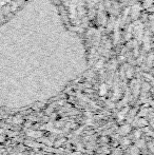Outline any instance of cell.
<instances>
[{"instance_id": "obj_2", "label": "cell", "mask_w": 154, "mask_h": 155, "mask_svg": "<svg viewBox=\"0 0 154 155\" xmlns=\"http://www.w3.org/2000/svg\"><path fill=\"white\" fill-rule=\"evenodd\" d=\"M131 153L133 155H137L138 154V148H136V147L131 148Z\"/></svg>"}, {"instance_id": "obj_4", "label": "cell", "mask_w": 154, "mask_h": 155, "mask_svg": "<svg viewBox=\"0 0 154 155\" xmlns=\"http://www.w3.org/2000/svg\"><path fill=\"white\" fill-rule=\"evenodd\" d=\"M105 93H106V89H105V87H103V88L100 89V94L101 95H103Z\"/></svg>"}, {"instance_id": "obj_3", "label": "cell", "mask_w": 154, "mask_h": 155, "mask_svg": "<svg viewBox=\"0 0 154 155\" xmlns=\"http://www.w3.org/2000/svg\"><path fill=\"white\" fill-rule=\"evenodd\" d=\"M139 136H140V132L139 131H136V133L134 134V137H135V138H139Z\"/></svg>"}, {"instance_id": "obj_1", "label": "cell", "mask_w": 154, "mask_h": 155, "mask_svg": "<svg viewBox=\"0 0 154 155\" xmlns=\"http://www.w3.org/2000/svg\"><path fill=\"white\" fill-rule=\"evenodd\" d=\"M130 126H123V128L120 129V132H121V134H127V133H129L130 132Z\"/></svg>"}]
</instances>
